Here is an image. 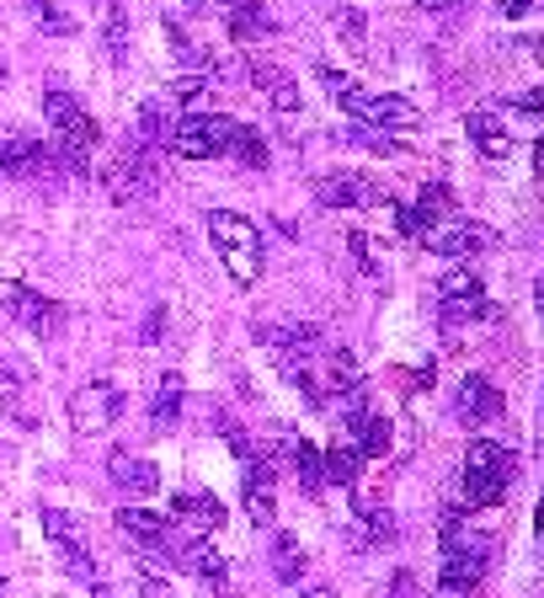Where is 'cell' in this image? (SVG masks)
I'll use <instances>...</instances> for the list:
<instances>
[{"label":"cell","mask_w":544,"mask_h":598,"mask_svg":"<svg viewBox=\"0 0 544 598\" xmlns=\"http://www.w3.org/2000/svg\"><path fill=\"white\" fill-rule=\"evenodd\" d=\"M321 75V86L332 102H342L353 118H363L368 128H411V123L422 118V107L417 102H406V96H385V91H363L358 81H347V75H336L332 64H321L315 70Z\"/></svg>","instance_id":"obj_1"},{"label":"cell","mask_w":544,"mask_h":598,"mask_svg":"<svg viewBox=\"0 0 544 598\" xmlns=\"http://www.w3.org/2000/svg\"><path fill=\"white\" fill-rule=\"evenodd\" d=\"M517 481V454L496 439H475L464 448V476H459V492L470 508H491L508 497V486Z\"/></svg>","instance_id":"obj_2"},{"label":"cell","mask_w":544,"mask_h":598,"mask_svg":"<svg viewBox=\"0 0 544 598\" xmlns=\"http://www.w3.org/2000/svg\"><path fill=\"white\" fill-rule=\"evenodd\" d=\"M209 236L224 257V268L236 283H257L262 278V262H268V246H262V230L236 209H209Z\"/></svg>","instance_id":"obj_3"},{"label":"cell","mask_w":544,"mask_h":598,"mask_svg":"<svg viewBox=\"0 0 544 598\" xmlns=\"http://www.w3.org/2000/svg\"><path fill=\"white\" fill-rule=\"evenodd\" d=\"M236 128H241V123L224 118V113H192V118L171 123L166 150H171V155H187V161H213V155H224V150H230Z\"/></svg>","instance_id":"obj_4"},{"label":"cell","mask_w":544,"mask_h":598,"mask_svg":"<svg viewBox=\"0 0 544 598\" xmlns=\"http://www.w3.org/2000/svg\"><path fill=\"white\" fill-rule=\"evenodd\" d=\"M485 567H491V545L485 539H453L443 545V577H438V598H464L481 588Z\"/></svg>","instance_id":"obj_5"},{"label":"cell","mask_w":544,"mask_h":598,"mask_svg":"<svg viewBox=\"0 0 544 598\" xmlns=\"http://www.w3.org/2000/svg\"><path fill=\"white\" fill-rule=\"evenodd\" d=\"M123 417V390L113 380H91L70 395V427L81 433V439H96V433H107L113 422Z\"/></svg>","instance_id":"obj_6"},{"label":"cell","mask_w":544,"mask_h":598,"mask_svg":"<svg viewBox=\"0 0 544 598\" xmlns=\"http://www.w3.org/2000/svg\"><path fill=\"white\" fill-rule=\"evenodd\" d=\"M155 182H160V172H155V150H145L139 140H128V145L118 150V161L107 166V193H113L118 204H134V198L155 193Z\"/></svg>","instance_id":"obj_7"},{"label":"cell","mask_w":544,"mask_h":598,"mask_svg":"<svg viewBox=\"0 0 544 598\" xmlns=\"http://www.w3.org/2000/svg\"><path fill=\"white\" fill-rule=\"evenodd\" d=\"M0 305H6V316H17V321H22L38 342H49V337L64 327L60 305H54V299H43L38 289H28V283H6V289H0Z\"/></svg>","instance_id":"obj_8"},{"label":"cell","mask_w":544,"mask_h":598,"mask_svg":"<svg viewBox=\"0 0 544 598\" xmlns=\"http://www.w3.org/2000/svg\"><path fill=\"white\" fill-rule=\"evenodd\" d=\"M491 230L485 225H475V219H443V225H427L422 230V246L432 251V257H481L485 246H491Z\"/></svg>","instance_id":"obj_9"},{"label":"cell","mask_w":544,"mask_h":598,"mask_svg":"<svg viewBox=\"0 0 544 598\" xmlns=\"http://www.w3.org/2000/svg\"><path fill=\"white\" fill-rule=\"evenodd\" d=\"M54 166V155L43 140H32L22 128H0V172L6 177H43Z\"/></svg>","instance_id":"obj_10"},{"label":"cell","mask_w":544,"mask_h":598,"mask_svg":"<svg viewBox=\"0 0 544 598\" xmlns=\"http://www.w3.org/2000/svg\"><path fill=\"white\" fill-rule=\"evenodd\" d=\"M241 497H245V513H251V524H272V513H278V492H272V465L251 448L245 454V481H241Z\"/></svg>","instance_id":"obj_11"},{"label":"cell","mask_w":544,"mask_h":598,"mask_svg":"<svg viewBox=\"0 0 544 598\" xmlns=\"http://www.w3.org/2000/svg\"><path fill=\"white\" fill-rule=\"evenodd\" d=\"M453 412L470 422V427H481V422L502 417V390L491 385L485 374H464V385H459V395H453Z\"/></svg>","instance_id":"obj_12"},{"label":"cell","mask_w":544,"mask_h":598,"mask_svg":"<svg viewBox=\"0 0 544 598\" xmlns=\"http://www.w3.org/2000/svg\"><path fill=\"white\" fill-rule=\"evenodd\" d=\"M315 198H321L326 209H363V204H379L385 193H379L374 182L353 177V172H336V177H321V182H315Z\"/></svg>","instance_id":"obj_13"},{"label":"cell","mask_w":544,"mask_h":598,"mask_svg":"<svg viewBox=\"0 0 544 598\" xmlns=\"http://www.w3.org/2000/svg\"><path fill=\"white\" fill-rule=\"evenodd\" d=\"M102 145V128H96V118L91 113H75V118L60 128V166L64 172H86L91 150Z\"/></svg>","instance_id":"obj_14"},{"label":"cell","mask_w":544,"mask_h":598,"mask_svg":"<svg viewBox=\"0 0 544 598\" xmlns=\"http://www.w3.org/2000/svg\"><path fill=\"white\" fill-rule=\"evenodd\" d=\"M278 359H310L321 348V327H304V321H289V327H262L257 331Z\"/></svg>","instance_id":"obj_15"},{"label":"cell","mask_w":544,"mask_h":598,"mask_svg":"<svg viewBox=\"0 0 544 598\" xmlns=\"http://www.w3.org/2000/svg\"><path fill=\"white\" fill-rule=\"evenodd\" d=\"M192 524L198 535H213L219 524H224V508H219V497H203V492H181L177 503H171V524Z\"/></svg>","instance_id":"obj_16"},{"label":"cell","mask_w":544,"mask_h":598,"mask_svg":"<svg viewBox=\"0 0 544 598\" xmlns=\"http://www.w3.org/2000/svg\"><path fill=\"white\" fill-rule=\"evenodd\" d=\"M181 395H187V380H181V374H160L155 401H150V427L155 433H171V427L181 422Z\"/></svg>","instance_id":"obj_17"},{"label":"cell","mask_w":544,"mask_h":598,"mask_svg":"<svg viewBox=\"0 0 544 598\" xmlns=\"http://www.w3.org/2000/svg\"><path fill=\"white\" fill-rule=\"evenodd\" d=\"M464 134L475 140V150H481L485 161L513 155V134L502 128V118H491V113H470V118H464Z\"/></svg>","instance_id":"obj_18"},{"label":"cell","mask_w":544,"mask_h":598,"mask_svg":"<svg viewBox=\"0 0 544 598\" xmlns=\"http://www.w3.org/2000/svg\"><path fill=\"white\" fill-rule=\"evenodd\" d=\"M113 481H118L123 492H134V497H150L155 486H160V465L155 460H134V454H113Z\"/></svg>","instance_id":"obj_19"},{"label":"cell","mask_w":544,"mask_h":598,"mask_svg":"<svg viewBox=\"0 0 544 598\" xmlns=\"http://www.w3.org/2000/svg\"><path fill=\"white\" fill-rule=\"evenodd\" d=\"M181 567L192 571L198 582H209V588H224V582H230V567H224V556L213 550L209 539H192V545L181 550Z\"/></svg>","instance_id":"obj_20"},{"label":"cell","mask_w":544,"mask_h":598,"mask_svg":"<svg viewBox=\"0 0 544 598\" xmlns=\"http://www.w3.org/2000/svg\"><path fill=\"white\" fill-rule=\"evenodd\" d=\"M118 529H123V535H134L139 545H166V535H171V513L123 508V513H118Z\"/></svg>","instance_id":"obj_21"},{"label":"cell","mask_w":544,"mask_h":598,"mask_svg":"<svg viewBox=\"0 0 544 598\" xmlns=\"http://www.w3.org/2000/svg\"><path fill=\"white\" fill-rule=\"evenodd\" d=\"M213 11L230 22V32L251 43L257 32H268V17H262V0H213Z\"/></svg>","instance_id":"obj_22"},{"label":"cell","mask_w":544,"mask_h":598,"mask_svg":"<svg viewBox=\"0 0 544 598\" xmlns=\"http://www.w3.org/2000/svg\"><path fill=\"white\" fill-rule=\"evenodd\" d=\"M411 219H417V236H422L427 225H443L453 219V193L443 182H427L422 193H417V204H411Z\"/></svg>","instance_id":"obj_23"},{"label":"cell","mask_w":544,"mask_h":598,"mask_svg":"<svg viewBox=\"0 0 544 598\" xmlns=\"http://www.w3.org/2000/svg\"><path fill=\"white\" fill-rule=\"evenodd\" d=\"M358 465H363L358 444H332L321 454V471H326V481H336V486H353V481H358Z\"/></svg>","instance_id":"obj_24"},{"label":"cell","mask_w":544,"mask_h":598,"mask_svg":"<svg viewBox=\"0 0 544 598\" xmlns=\"http://www.w3.org/2000/svg\"><path fill=\"white\" fill-rule=\"evenodd\" d=\"M54 556H60V567L70 571V577H81V582H96V561H91V550H86V535L54 539Z\"/></svg>","instance_id":"obj_25"},{"label":"cell","mask_w":544,"mask_h":598,"mask_svg":"<svg viewBox=\"0 0 544 598\" xmlns=\"http://www.w3.org/2000/svg\"><path fill=\"white\" fill-rule=\"evenodd\" d=\"M28 17L38 22V32H49V38H70V32H75V17L60 11V0H28Z\"/></svg>","instance_id":"obj_26"},{"label":"cell","mask_w":544,"mask_h":598,"mask_svg":"<svg viewBox=\"0 0 544 598\" xmlns=\"http://www.w3.org/2000/svg\"><path fill=\"white\" fill-rule=\"evenodd\" d=\"M272 571H278V582H294L304 577V550L294 535H278L272 539Z\"/></svg>","instance_id":"obj_27"},{"label":"cell","mask_w":544,"mask_h":598,"mask_svg":"<svg viewBox=\"0 0 544 598\" xmlns=\"http://www.w3.org/2000/svg\"><path fill=\"white\" fill-rule=\"evenodd\" d=\"M224 155H236L241 166H251V172H268V145H262V134L257 128H236V140H230V150Z\"/></svg>","instance_id":"obj_28"},{"label":"cell","mask_w":544,"mask_h":598,"mask_svg":"<svg viewBox=\"0 0 544 598\" xmlns=\"http://www.w3.org/2000/svg\"><path fill=\"white\" fill-rule=\"evenodd\" d=\"M326 385H332L336 395L358 390V359H353L347 348H332V353H326Z\"/></svg>","instance_id":"obj_29"},{"label":"cell","mask_w":544,"mask_h":598,"mask_svg":"<svg viewBox=\"0 0 544 598\" xmlns=\"http://www.w3.org/2000/svg\"><path fill=\"white\" fill-rule=\"evenodd\" d=\"M166 134H171L166 107H160V102H145V107H139V134H134V140H139L145 150H155V145H166Z\"/></svg>","instance_id":"obj_30"},{"label":"cell","mask_w":544,"mask_h":598,"mask_svg":"<svg viewBox=\"0 0 544 598\" xmlns=\"http://www.w3.org/2000/svg\"><path fill=\"white\" fill-rule=\"evenodd\" d=\"M0 417H11L17 427H43V412L22 401V385H0Z\"/></svg>","instance_id":"obj_31"},{"label":"cell","mask_w":544,"mask_h":598,"mask_svg":"<svg viewBox=\"0 0 544 598\" xmlns=\"http://www.w3.org/2000/svg\"><path fill=\"white\" fill-rule=\"evenodd\" d=\"M294 465H300L304 492H321V486H326V471H321V448H315V444L294 439Z\"/></svg>","instance_id":"obj_32"},{"label":"cell","mask_w":544,"mask_h":598,"mask_svg":"<svg viewBox=\"0 0 544 598\" xmlns=\"http://www.w3.org/2000/svg\"><path fill=\"white\" fill-rule=\"evenodd\" d=\"M209 96H213L209 75H181V81H171V102H181V107H203Z\"/></svg>","instance_id":"obj_33"},{"label":"cell","mask_w":544,"mask_h":598,"mask_svg":"<svg viewBox=\"0 0 544 598\" xmlns=\"http://www.w3.org/2000/svg\"><path fill=\"white\" fill-rule=\"evenodd\" d=\"M102 43H107V60H113V64L128 54V17H123L118 6H107V28H102Z\"/></svg>","instance_id":"obj_34"},{"label":"cell","mask_w":544,"mask_h":598,"mask_svg":"<svg viewBox=\"0 0 544 598\" xmlns=\"http://www.w3.org/2000/svg\"><path fill=\"white\" fill-rule=\"evenodd\" d=\"M43 113H49V123H54V128H64V123L75 118V113H81V102H75V96H70V91H49V96H43Z\"/></svg>","instance_id":"obj_35"},{"label":"cell","mask_w":544,"mask_h":598,"mask_svg":"<svg viewBox=\"0 0 544 598\" xmlns=\"http://www.w3.org/2000/svg\"><path fill=\"white\" fill-rule=\"evenodd\" d=\"M347 140H353V145H363V150H374V155H395V140L390 134H374V128H368V123H358V128H347Z\"/></svg>","instance_id":"obj_36"},{"label":"cell","mask_w":544,"mask_h":598,"mask_svg":"<svg viewBox=\"0 0 544 598\" xmlns=\"http://www.w3.org/2000/svg\"><path fill=\"white\" fill-rule=\"evenodd\" d=\"M336 28H342V43H347V49L358 54L363 38H368V22H363L358 11H336Z\"/></svg>","instance_id":"obj_37"},{"label":"cell","mask_w":544,"mask_h":598,"mask_svg":"<svg viewBox=\"0 0 544 598\" xmlns=\"http://www.w3.org/2000/svg\"><path fill=\"white\" fill-rule=\"evenodd\" d=\"M43 529H49V539H70L81 535V518H70L64 508H43Z\"/></svg>","instance_id":"obj_38"},{"label":"cell","mask_w":544,"mask_h":598,"mask_svg":"<svg viewBox=\"0 0 544 598\" xmlns=\"http://www.w3.org/2000/svg\"><path fill=\"white\" fill-rule=\"evenodd\" d=\"M347 246L358 251V268L368 272V278H385V268H379V257H374V240L363 236V230H353V236H347Z\"/></svg>","instance_id":"obj_39"},{"label":"cell","mask_w":544,"mask_h":598,"mask_svg":"<svg viewBox=\"0 0 544 598\" xmlns=\"http://www.w3.org/2000/svg\"><path fill=\"white\" fill-rule=\"evenodd\" d=\"M363 524H368V539H385V545L395 539V518L385 508H363Z\"/></svg>","instance_id":"obj_40"},{"label":"cell","mask_w":544,"mask_h":598,"mask_svg":"<svg viewBox=\"0 0 544 598\" xmlns=\"http://www.w3.org/2000/svg\"><path fill=\"white\" fill-rule=\"evenodd\" d=\"M496 11H502V17H529L534 0H496Z\"/></svg>","instance_id":"obj_41"},{"label":"cell","mask_w":544,"mask_h":598,"mask_svg":"<svg viewBox=\"0 0 544 598\" xmlns=\"http://www.w3.org/2000/svg\"><path fill=\"white\" fill-rule=\"evenodd\" d=\"M390 598H411V577H406V571H395V582H390Z\"/></svg>","instance_id":"obj_42"},{"label":"cell","mask_w":544,"mask_h":598,"mask_svg":"<svg viewBox=\"0 0 544 598\" xmlns=\"http://www.w3.org/2000/svg\"><path fill=\"white\" fill-rule=\"evenodd\" d=\"M417 6H422V11H438V17H443V11H453L459 0H417Z\"/></svg>","instance_id":"obj_43"},{"label":"cell","mask_w":544,"mask_h":598,"mask_svg":"<svg viewBox=\"0 0 544 598\" xmlns=\"http://www.w3.org/2000/svg\"><path fill=\"white\" fill-rule=\"evenodd\" d=\"M160 337V310H150V321H145V342H155Z\"/></svg>","instance_id":"obj_44"},{"label":"cell","mask_w":544,"mask_h":598,"mask_svg":"<svg viewBox=\"0 0 544 598\" xmlns=\"http://www.w3.org/2000/svg\"><path fill=\"white\" fill-rule=\"evenodd\" d=\"M0 86H6V64H0Z\"/></svg>","instance_id":"obj_45"},{"label":"cell","mask_w":544,"mask_h":598,"mask_svg":"<svg viewBox=\"0 0 544 598\" xmlns=\"http://www.w3.org/2000/svg\"><path fill=\"white\" fill-rule=\"evenodd\" d=\"M304 598H332V594H304Z\"/></svg>","instance_id":"obj_46"},{"label":"cell","mask_w":544,"mask_h":598,"mask_svg":"<svg viewBox=\"0 0 544 598\" xmlns=\"http://www.w3.org/2000/svg\"><path fill=\"white\" fill-rule=\"evenodd\" d=\"M187 6H209V0H187Z\"/></svg>","instance_id":"obj_47"},{"label":"cell","mask_w":544,"mask_h":598,"mask_svg":"<svg viewBox=\"0 0 544 598\" xmlns=\"http://www.w3.org/2000/svg\"><path fill=\"white\" fill-rule=\"evenodd\" d=\"M0 342H6V331H0Z\"/></svg>","instance_id":"obj_48"},{"label":"cell","mask_w":544,"mask_h":598,"mask_svg":"<svg viewBox=\"0 0 544 598\" xmlns=\"http://www.w3.org/2000/svg\"><path fill=\"white\" fill-rule=\"evenodd\" d=\"M145 598H150V594H145Z\"/></svg>","instance_id":"obj_49"}]
</instances>
